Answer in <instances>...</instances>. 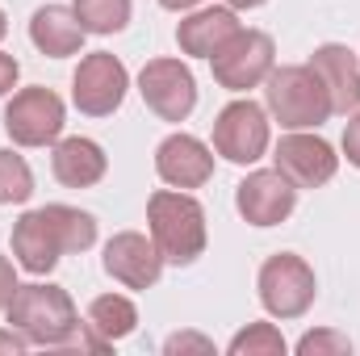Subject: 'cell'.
<instances>
[{
  "label": "cell",
  "instance_id": "cell-1",
  "mask_svg": "<svg viewBox=\"0 0 360 356\" xmlns=\"http://www.w3.org/2000/svg\"><path fill=\"white\" fill-rule=\"evenodd\" d=\"M147 227L155 248L164 252V265H193L205 252V210L193 193L184 189H160L147 201Z\"/></svg>",
  "mask_w": 360,
  "mask_h": 356
},
{
  "label": "cell",
  "instance_id": "cell-2",
  "mask_svg": "<svg viewBox=\"0 0 360 356\" xmlns=\"http://www.w3.org/2000/svg\"><path fill=\"white\" fill-rule=\"evenodd\" d=\"M8 327H17L38 348H68L80 331V310L59 285H17L8 302Z\"/></svg>",
  "mask_w": 360,
  "mask_h": 356
},
{
  "label": "cell",
  "instance_id": "cell-3",
  "mask_svg": "<svg viewBox=\"0 0 360 356\" xmlns=\"http://www.w3.org/2000/svg\"><path fill=\"white\" fill-rule=\"evenodd\" d=\"M264 105L285 130H319L335 109H331V92L319 80V72L310 63H285L272 68L264 80Z\"/></svg>",
  "mask_w": 360,
  "mask_h": 356
},
{
  "label": "cell",
  "instance_id": "cell-4",
  "mask_svg": "<svg viewBox=\"0 0 360 356\" xmlns=\"http://www.w3.org/2000/svg\"><path fill=\"white\" fill-rule=\"evenodd\" d=\"M256 289H260V306L269 310L272 319H302L314 306L319 281H314V268L306 265L302 256L276 252V256H269L260 265Z\"/></svg>",
  "mask_w": 360,
  "mask_h": 356
},
{
  "label": "cell",
  "instance_id": "cell-5",
  "mask_svg": "<svg viewBox=\"0 0 360 356\" xmlns=\"http://www.w3.org/2000/svg\"><path fill=\"white\" fill-rule=\"evenodd\" d=\"M269 113L264 105H256L252 96L231 101L218 117H214V151L231 164H256L269 151Z\"/></svg>",
  "mask_w": 360,
  "mask_h": 356
},
{
  "label": "cell",
  "instance_id": "cell-6",
  "mask_svg": "<svg viewBox=\"0 0 360 356\" xmlns=\"http://www.w3.org/2000/svg\"><path fill=\"white\" fill-rule=\"evenodd\" d=\"M214 80L222 84L226 92H248L260 89L269 80V72L276 68V46L264 30H239L214 59Z\"/></svg>",
  "mask_w": 360,
  "mask_h": 356
},
{
  "label": "cell",
  "instance_id": "cell-7",
  "mask_svg": "<svg viewBox=\"0 0 360 356\" xmlns=\"http://www.w3.org/2000/svg\"><path fill=\"white\" fill-rule=\"evenodd\" d=\"M63 122H68V109L59 101L55 89H21L13 92L8 109H4V130L17 147H46V143H59L63 134Z\"/></svg>",
  "mask_w": 360,
  "mask_h": 356
},
{
  "label": "cell",
  "instance_id": "cell-8",
  "mask_svg": "<svg viewBox=\"0 0 360 356\" xmlns=\"http://www.w3.org/2000/svg\"><path fill=\"white\" fill-rule=\"evenodd\" d=\"M126 89H130V76H126V63L109 51H92L80 59L76 76H72V101L80 113L89 117H109L122 109L126 101Z\"/></svg>",
  "mask_w": 360,
  "mask_h": 356
},
{
  "label": "cell",
  "instance_id": "cell-9",
  "mask_svg": "<svg viewBox=\"0 0 360 356\" xmlns=\"http://www.w3.org/2000/svg\"><path fill=\"white\" fill-rule=\"evenodd\" d=\"M139 92H143L147 109L164 122H184L197 109V80H193L188 63H180V59H151L139 72Z\"/></svg>",
  "mask_w": 360,
  "mask_h": 356
},
{
  "label": "cell",
  "instance_id": "cell-10",
  "mask_svg": "<svg viewBox=\"0 0 360 356\" xmlns=\"http://www.w3.org/2000/svg\"><path fill=\"white\" fill-rule=\"evenodd\" d=\"M293 205H297V184L285 172H276V168H260V172L243 177L239 189H235V210L252 227H276V222H285L293 214Z\"/></svg>",
  "mask_w": 360,
  "mask_h": 356
},
{
  "label": "cell",
  "instance_id": "cell-11",
  "mask_svg": "<svg viewBox=\"0 0 360 356\" xmlns=\"http://www.w3.org/2000/svg\"><path fill=\"white\" fill-rule=\"evenodd\" d=\"M276 172L293 180L297 189H319L340 172V155L327 139L319 134H306V130H289L281 143H276Z\"/></svg>",
  "mask_w": 360,
  "mask_h": 356
},
{
  "label": "cell",
  "instance_id": "cell-12",
  "mask_svg": "<svg viewBox=\"0 0 360 356\" xmlns=\"http://www.w3.org/2000/svg\"><path fill=\"white\" fill-rule=\"evenodd\" d=\"M105 272L126 285V289H151L164 272V252L155 248V239L139 235V231H117L105 243Z\"/></svg>",
  "mask_w": 360,
  "mask_h": 356
},
{
  "label": "cell",
  "instance_id": "cell-13",
  "mask_svg": "<svg viewBox=\"0 0 360 356\" xmlns=\"http://www.w3.org/2000/svg\"><path fill=\"white\" fill-rule=\"evenodd\" d=\"M155 172L172 189H201L214 177V151L197 139V134H168L155 147Z\"/></svg>",
  "mask_w": 360,
  "mask_h": 356
},
{
  "label": "cell",
  "instance_id": "cell-14",
  "mask_svg": "<svg viewBox=\"0 0 360 356\" xmlns=\"http://www.w3.org/2000/svg\"><path fill=\"white\" fill-rule=\"evenodd\" d=\"M239 13L231 4H214V8H193L176 25V46L193 59H214L235 34H239Z\"/></svg>",
  "mask_w": 360,
  "mask_h": 356
},
{
  "label": "cell",
  "instance_id": "cell-15",
  "mask_svg": "<svg viewBox=\"0 0 360 356\" xmlns=\"http://www.w3.org/2000/svg\"><path fill=\"white\" fill-rule=\"evenodd\" d=\"M13 256H17V265L25 268V272H34V276H46L51 268L68 256L63 243H59V235H55V222L46 218V210H30V214L17 218V227H13Z\"/></svg>",
  "mask_w": 360,
  "mask_h": 356
},
{
  "label": "cell",
  "instance_id": "cell-16",
  "mask_svg": "<svg viewBox=\"0 0 360 356\" xmlns=\"http://www.w3.org/2000/svg\"><path fill=\"white\" fill-rule=\"evenodd\" d=\"M310 68L319 72V80L331 92V109L335 113H356L360 109V59L340 46V42H323L310 55Z\"/></svg>",
  "mask_w": 360,
  "mask_h": 356
},
{
  "label": "cell",
  "instance_id": "cell-17",
  "mask_svg": "<svg viewBox=\"0 0 360 356\" xmlns=\"http://www.w3.org/2000/svg\"><path fill=\"white\" fill-rule=\"evenodd\" d=\"M51 172H55L59 184H68V189H92L96 180H105V172H109V155L101 151V143L72 134V139H59L55 143Z\"/></svg>",
  "mask_w": 360,
  "mask_h": 356
},
{
  "label": "cell",
  "instance_id": "cell-18",
  "mask_svg": "<svg viewBox=\"0 0 360 356\" xmlns=\"http://www.w3.org/2000/svg\"><path fill=\"white\" fill-rule=\"evenodd\" d=\"M30 42L51 59H68V55H80L84 25L76 21V13L68 4H42L30 17Z\"/></svg>",
  "mask_w": 360,
  "mask_h": 356
},
{
  "label": "cell",
  "instance_id": "cell-19",
  "mask_svg": "<svg viewBox=\"0 0 360 356\" xmlns=\"http://www.w3.org/2000/svg\"><path fill=\"white\" fill-rule=\"evenodd\" d=\"M84 327L96 331L105 344H117V340L134 336L139 310H134V302H130L126 293H101V298L89 302V323H84Z\"/></svg>",
  "mask_w": 360,
  "mask_h": 356
},
{
  "label": "cell",
  "instance_id": "cell-20",
  "mask_svg": "<svg viewBox=\"0 0 360 356\" xmlns=\"http://www.w3.org/2000/svg\"><path fill=\"white\" fill-rule=\"evenodd\" d=\"M46 218L55 222V235L63 243V252H89L96 243V218L76 210V205H42Z\"/></svg>",
  "mask_w": 360,
  "mask_h": 356
},
{
  "label": "cell",
  "instance_id": "cell-21",
  "mask_svg": "<svg viewBox=\"0 0 360 356\" xmlns=\"http://www.w3.org/2000/svg\"><path fill=\"white\" fill-rule=\"evenodd\" d=\"M76 21L84 34H122L130 25V0H72Z\"/></svg>",
  "mask_w": 360,
  "mask_h": 356
},
{
  "label": "cell",
  "instance_id": "cell-22",
  "mask_svg": "<svg viewBox=\"0 0 360 356\" xmlns=\"http://www.w3.org/2000/svg\"><path fill=\"white\" fill-rule=\"evenodd\" d=\"M34 197V172L25 164V155L0 147V201L4 205H21Z\"/></svg>",
  "mask_w": 360,
  "mask_h": 356
},
{
  "label": "cell",
  "instance_id": "cell-23",
  "mask_svg": "<svg viewBox=\"0 0 360 356\" xmlns=\"http://www.w3.org/2000/svg\"><path fill=\"white\" fill-rule=\"evenodd\" d=\"M226 352L231 356H285V336L272 323H252L226 344Z\"/></svg>",
  "mask_w": 360,
  "mask_h": 356
},
{
  "label": "cell",
  "instance_id": "cell-24",
  "mask_svg": "<svg viewBox=\"0 0 360 356\" xmlns=\"http://www.w3.org/2000/svg\"><path fill=\"white\" fill-rule=\"evenodd\" d=\"M297 356H352V340L340 331H306L297 340Z\"/></svg>",
  "mask_w": 360,
  "mask_h": 356
},
{
  "label": "cell",
  "instance_id": "cell-25",
  "mask_svg": "<svg viewBox=\"0 0 360 356\" xmlns=\"http://www.w3.org/2000/svg\"><path fill=\"white\" fill-rule=\"evenodd\" d=\"M164 352H168V356H180V352L210 356V352H214V340H205V336H197V331H176V336H168V340H164Z\"/></svg>",
  "mask_w": 360,
  "mask_h": 356
},
{
  "label": "cell",
  "instance_id": "cell-26",
  "mask_svg": "<svg viewBox=\"0 0 360 356\" xmlns=\"http://www.w3.org/2000/svg\"><path fill=\"white\" fill-rule=\"evenodd\" d=\"M344 155H348L352 168H360V109L348 117V126H344Z\"/></svg>",
  "mask_w": 360,
  "mask_h": 356
},
{
  "label": "cell",
  "instance_id": "cell-27",
  "mask_svg": "<svg viewBox=\"0 0 360 356\" xmlns=\"http://www.w3.org/2000/svg\"><path fill=\"white\" fill-rule=\"evenodd\" d=\"M13 293H17V272H13V260L8 256H0V310H8Z\"/></svg>",
  "mask_w": 360,
  "mask_h": 356
},
{
  "label": "cell",
  "instance_id": "cell-28",
  "mask_svg": "<svg viewBox=\"0 0 360 356\" xmlns=\"http://www.w3.org/2000/svg\"><path fill=\"white\" fill-rule=\"evenodd\" d=\"M17 76H21V63H17L13 55H4V51H0V96L17 89Z\"/></svg>",
  "mask_w": 360,
  "mask_h": 356
},
{
  "label": "cell",
  "instance_id": "cell-29",
  "mask_svg": "<svg viewBox=\"0 0 360 356\" xmlns=\"http://www.w3.org/2000/svg\"><path fill=\"white\" fill-rule=\"evenodd\" d=\"M25 348H30V340H25V336H21L17 327H8V331H0V352H4V356H21Z\"/></svg>",
  "mask_w": 360,
  "mask_h": 356
},
{
  "label": "cell",
  "instance_id": "cell-30",
  "mask_svg": "<svg viewBox=\"0 0 360 356\" xmlns=\"http://www.w3.org/2000/svg\"><path fill=\"white\" fill-rule=\"evenodd\" d=\"M160 4H164V8H172V13H193L201 0H160Z\"/></svg>",
  "mask_w": 360,
  "mask_h": 356
},
{
  "label": "cell",
  "instance_id": "cell-31",
  "mask_svg": "<svg viewBox=\"0 0 360 356\" xmlns=\"http://www.w3.org/2000/svg\"><path fill=\"white\" fill-rule=\"evenodd\" d=\"M231 8H260V4H269V0H226Z\"/></svg>",
  "mask_w": 360,
  "mask_h": 356
},
{
  "label": "cell",
  "instance_id": "cell-32",
  "mask_svg": "<svg viewBox=\"0 0 360 356\" xmlns=\"http://www.w3.org/2000/svg\"><path fill=\"white\" fill-rule=\"evenodd\" d=\"M4 34H8V21H4V8H0V42H4Z\"/></svg>",
  "mask_w": 360,
  "mask_h": 356
}]
</instances>
